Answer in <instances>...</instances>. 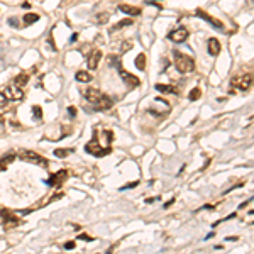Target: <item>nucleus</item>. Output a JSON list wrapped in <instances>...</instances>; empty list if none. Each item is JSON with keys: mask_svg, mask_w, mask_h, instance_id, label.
Listing matches in <instances>:
<instances>
[{"mask_svg": "<svg viewBox=\"0 0 254 254\" xmlns=\"http://www.w3.org/2000/svg\"><path fill=\"white\" fill-rule=\"evenodd\" d=\"M173 56H175V66H176V70L180 73H192L193 70H195V59L190 58L188 54L175 51Z\"/></svg>", "mask_w": 254, "mask_h": 254, "instance_id": "obj_1", "label": "nucleus"}, {"mask_svg": "<svg viewBox=\"0 0 254 254\" xmlns=\"http://www.w3.org/2000/svg\"><path fill=\"white\" fill-rule=\"evenodd\" d=\"M85 149H87V153H90V154H93L95 158H104V156L110 154L112 153V147L110 146H105V147H102V144L98 142V137L93 134V139L90 141L88 144L85 146Z\"/></svg>", "mask_w": 254, "mask_h": 254, "instance_id": "obj_2", "label": "nucleus"}, {"mask_svg": "<svg viewBox=\"0 0 254 254\" xmlns=\"http://www.w3.org/2000/svg\"><path fill=\"white\" fill-rule=\"evenodd\" d=\"M254 83V75L253 73H246V75H237L230 80V88H237V90H246L251 88V85Z\"/></svg>", "mask_w": 254, "mask_h": 254, "instance_id": "obj_3", "label": "nucleus"}, {"mask_svg": "<svg viewBox=\"0 0 254 254\" xmlns=\"http://www.w3.org/2000/svg\"><path fill=\"white\" fill-rule=\"evenodd\" d=\"M19 158L22 161H26V163H32V164H37V166H46L47 161L46 158H42L41 154H37L34 151H27V149H22L19 153Z\"/></svg>", "mask_w": 254, "mask_h": 254, "instance_id": "obj_4", "label": "nucleus"}, {"mask_svg": "<svg viewBox=\"0 0 254 254\" xmlns=\"http://www.w3.org/2000/svg\"><path fill=\"white\" fill-rule=\"evenodd\" d=\"M119 75H120V78H122V81L125 83V87H127V88H136V87H139V85H141L139 78L134 76L132 73L125 71L122 66H119Z\"/></svg>", "mask_w": 254, "mask_h": 254, "instance_id": "obj_5", "label": "nucleus"}, {"mask_svg": "<svg viewBox=\"0 0 254 254\" xmlns=\"http://www.w3.org/2000/svg\"><path fill=\"white\" fill-rule=\"evenodd\" d=\"M68 176H70V173H68V170H59V171L53 173L51 176H49V180H47V185L49 187H61L63 183L68 180Z\"/></svg>", "mask_w": 254, "mask_h": 254, "instance_id": "obj_6", "label": "nucleus"}, {"mask_svg": "<svg viewBox=\"0 0 254 254\" xmlns=\"http://www.w3.org/2000/svg\"><path fill=\"white\" fill-rule=\"evenodd\" d=\"M0 217H2V220H4V229L5 230H10V229L17 227V224H19V218L14 215V213H10L9 210H0Z\"/></svg>", "mask_w": 254, "mask_h": 254, "instance_id": "obj_7", "label": "nucleus"}, {"mask_svg": "<svg viewBox=\"0 0 254 254\" xmlns=\"http://www.w3.org/2000/svg\"><path fill=\"white\" fill-rule=\"evenodd\" d=\"M195 14H197V17H200V19H203V21H207L210 26L217 27V29H224V22H222V21H218V19H215V17L208 16L207 12H203L202 9H197V10H195Z\"/></svg>", "mask_w": 254, "mask_h": 254, "instance_id": "obj_8", "label": "nucleus"}, {"mask_svg": "<svg viewBox=\"0 0 254 254\" xmlns=\"http://www.w3.org/2000/svg\"><path fill=\"white\" fill-rule=\"evenodd\" d=\"M188 37V31L187 27H178L176 31H171L168 34V39L173 42H185Z\"/></svg>", "mask_w": 254, "mask_h": 254, "instance_id": "obj_9", "label": "nucleus"}, {"mask_svg": "<svg viewBox=\"0 0 254 254\" xmlns=\"http://www.w3.org/2000/svg\"><path fill=\"white\" fill-rule=\"evenodd\" d=\"M92 105H93V109H95V110H98V112H104V110H109L110 107H112V98H110L109 95H105V93H104L98 100H95Z\"/></svg>", "mask_w": 254, "mask_h": 254, "instance_id": "obj_10", "label": "nucleus"}, {"mask_svg": "<svg viewBox=\"0 0 254 254\" xmlns=\"http://www.w3.org/2000/svg\"><path fill=\"white\" fill-rule=\"evenodd\" d=\"M100 59H102V51H100V49H93V51L88 54V58H87V66H88L90 70H97Z\"/></svg>", "mask_w": 254, "mask_h": 254, "instance_id": "obj_11", "label": "nucleus"}, {"mask_svg": "<svg viewBox=\"0 0 254 254\" xmlns=\"http://www.w3.org/2000/svg\"><path fill=\"white\" fill-rule=\"evenodd\" d=\"M5 95L10 100H22L24 98V90H21V87H17V85H10V87H7Z\"/></svg>", "mask_w": 254, "mask_h": 254, "instance_id": "obj_12", "label": "nucleus"}, {"mask_svg": "<svg viewBox=\"0 0 254 254\" xmlns=\"http://www.w3.org/2000/svg\"><path fill=\"white\" fill-rule=\"evenodd\" d=\"M16 158H17V156L14 154V153H7L5 156H2V158H0V173L7 171V168L16 161Z\"/></svg>", "mask_w": 254, "mask_h": 254, "instance_id": "obj_13", "label": "nucleus"}, {"mask_svg": "<svg viewBox=\"0 0 254 254\" xmlns=\"http://www.w3.org/2000/svg\"><path fill=\"white\" fill-rule=\"evenodd\" d=\"M102 95H104V93H102L98 88H87V90H83V97L88 100L90 104H93L95 100H98Z\"/></svg>", "mask_w": 254, "mask_h": 254, "instance_id": "obj_14", "label": "nucleus"}, {"mask_svg": "<svg viewBox=\"0 0 254 254\" xmlns=\"http://www.w3.org/2000/svg\"><path fill=\"white\" fill-rule=\"evenodd\" d=\"M119 10L127 14V16H141V9L139 7H134V5H127V4H122L119 5Z\"/></svg>", "mask_w": 254, "mask_h": 254, "instance_id": "obj_15", "label": "nucleus"}, {"mask_svg": "<svg viewBox=\"0 0 254 254\" xmlns=\"http://www.w3.org/2000/svg\"><path fill=\"white\" fill-rule=\"evenodd\" d=\"M159 93H173V95H178V88L173 87V85H163V83H158L154 87Z\"/></svg>", "mask_w": 254, "mask_h": 254, "instance_id": "obj_16", "label": "nucleus"}, {"mask_svg": "<svg viewBox=\"0 0 254 254\" xmlns=\"http://www.w3.org/2000/svg\"><path fill=\"white\" fill-rule=\"evenodd\" d=\"M208 53H210L212 56H217L218 53H220V42H218L215 37H210V39H208Z\"/></svg>", "mask_w": 254, "mask_h": 254, "instance_id": "obj_17", "label": "nucleus"}, {"mask_svg": "<svg viewBox=\"0 0 254 254\" xmlns=\"http://www.w3.org/2000/svg\"><path fill=\"white\" fill-rule=\"evenodd\" d=\"M29 83V75L27 73H19L16 78H14V85H17V87H24V85H27Z\"/></svg>", "mask_w": 254, "mask_h": 254, "instance_id": "obj_18", "label": "nucleus"}, {"mask_svg": "<svg viewBox=\"0 0 254 254\" xmlns=\"http://www.w3.org/2000/svg\"><path fill=\"white\" fill-rule=\"evenodd\" d=\"M75 78H76V81H81V83H90L93 76H92V75H90L88 71H76Z\"/></svg>", "mask_w": 254, "mask_h": 254, "instance_id": "obj_19", "label": "nucleus"}, {"mask_svg": "<svg viewBox=\"0 0 254 254\" xmlns=\"http://www.w3.org/2000/svg\"><path fill=\"white\" fill-rule=\"evenodd\" d=\"M134 64H136V68H137V70H141V71H142V70H146V54H144V53L137 54Z\"/></svg>", "mask_w": 254, "mask_h": 254, "instance_id": "obj_20", "label": "nucleus"}, {"mask_svg": "<svg viewBox=\"0 0 254 254\" xmlns=\"http://www.w3.org/2000/svg\"><path fill=\"white\" fill-rule=\"evenodd\" d=\"M39 21V16L37 14H32V12H27L26 16H24V24L26 26H32L34 22Z\"/></svg>", "mask_w": 254, "mask_h": 254, "instance_id": "obj_21", "label": "nucleus"}, {"mask_svg": "<svg viewBox=\"0 0 254 254\" xmlns=\"http://www.w3.org/2000/svg\"><path fill=\"white\" fill-rule=\"evenodd\" d=\"M127 26H132V19H122L119 24H115V26L110 29V32H115V31H119V29H122V27H127Z\"/></svg>", "mask_w": 254, "mask_h": 254, "instance_id": "obj_22", "label": "nucleus"}, {"mask_svg": "<svg viewBox=\"0 0 254 254\" xmlns=\"http://www.w3.org/2000/svg\"><path fill=\"white\" fill-rule=\"evenodd\" d=\"M32 117H34L36 122H42V109L39 105H34V107H32Z\"/></svg>", "mask_w": 254, "mask_h": 254, "instance_id": "obj_23", "label": "nucleus"}, {"mask_svg": "<svg viewBox=\"0 0 254 254\" xmlns=\"http://www.w3.org/2000/svg\"><path fill=\"white\" fill-rule=\"evenodd\" d=\"M109 12H102V14H98V16L95 17V22L98 24V26H104V24H107L109 22Z\"/></svg>", "mask_w": 254, "mask_h": 254, "instance_id": "obj_24", "label": "nucleus"}, {"mask_svg": "<svg viewBox=\"0 0 254 254\" xmlns=\"http://www.w3.org/2000/svg\"><path fill=\"white\" fill-rule=\"evenodd\" d=\"M73 151L75 149H61V147H58V149H54V156H56V158H68V156L71 154Z\"/></svg>", "mask_w": 254, "mask_h": 254, "instance_id": "obj_25", "label": "nucleus"}, {"mask_svg": "<svg viewBox=\"0 0 254 254\" xmlns=\"http://www.w3.org/2000/svg\"><path fill=\"white\" fill-rule=\"evenodd\" d=\"M200 97H202V90L198 88H193L192 92H190V93H188V100H192V102H195V100H198L200 98Z\"/></svg>", "mask_w": 254, "mask_h": 254, "instance_id": "obj_26", "label": "nucleus"}, {"mask_svg": "<svg viewBox=\"0 0 254 254\" xmlns=\"http://www.w3.org/2000/svg\"><path fill=\"white\" fill-rule=\"evenodd\" d=\"M109 64L110 66H120V56H115V54H110L109 56Z\"/></svg>", "mask_w": 254, "mask_h": 254, "instance_id": "obj_27", "label": "nucleus"}, {"mask_svg": "<svg viewBox=\"0 0 254 254\" xmlns=\"http://www.w3.org/2000/svg\"><path fill=\"white\" fill-rule=\"evenodd\" d=\"M137 185H139V181L136 180V181H130V183H127V185H125V187H122L120 190H129V188H136Z\"/></svg>", "mask_w": 254, "mask_h": 254, "instance_id": "obj_28", "label": "nucleus"}, {"mask_svg": "<svg viewBox=\"0 0 254 254\" xmlns=\"http://www.w3.org/2000/svg\"><path fill=\"white\" fill-rule=\"evenodd\" d=\"M7 22H9V26H10V27H19L16 17H9V19H7Z\"/></svg>", "mask_w": 254, "mask_h": 254, "instance_id": "obj_29", "label": "nucleus"}, {"mask_svg": "<svg viewBox=\"0 0 254 254\" xmlns=\"http://www.w3.org/2000/svg\"><path fill=\"white\" fill-rule=\"evenodd\" d=\"M130 47H132V42H130V41H127V42H124V44L120 46V49H122V53H125V51H129Z\"/></svg>", "mask_w": 254, "mask_h": 254, "instance_id": "obj_30", "label": "nucleus"}, {"mask_svg": "<svg viewBox=\"0 0 254 254\" xmlns=\"http://www.w3.org/2000/svg\"><path fill=\"white\" fill-rule=\"evenodd\" d=\"M5 104H7V95L0 92V107H4Z\"/></svg>", "mask_w": 254, "mask_h": 254, "instance_id": "obj_31", "label": "nucleus"}, {"mask_svg": "<svg viewBox=\"0 0 254 254\" xmlns=\"http://www.w3.org/2000/svg\"><path fill=\"white\" fill-rule=\"evenodd\" d=\"M68 114H70V117H76V109L75 107H68Z\"/></svg>", "mask_w": 254, "mask_h": 254, "instance_id": "obj_32", "label": "nucleus"}, {"mask_svg": "<svg viewBox=\"0 0 254 254\" xmlns=\"http://www.w3.org/2000/svg\"><path fill=\"white\" fill-rule=\"evenodd\" d=\"M78 239H81V241H87V242H90V241H93V239L90 237V235H87V234H80V235H78Z\"/></svg>", "mask_w": 254, "mask_h": 254, "instance_id": "obj_33", "label": "nucleus"}, {"mask_svg": "<svg viewBox=\"0 0 254 254\" xmlns=\"http://www.w3.org/2000/svg\"><path fill=\"white\" fill-rule=\"evenodd\" d=\"M75 246H76V244H75V241H70V242L64 244V249H75Z\"/></svg>", "mask_w": 254, "mask_h": 254, "instance_id": "obj_34", "label": "nucleus"}, {"mask_svg": "<svg viewBox=\"0 0 254 254\" xmlns=\"http://www.w3.org/2000/svg\"><path fill=\"white\" fill-rule=\"evenodd\" d=\"M63 197H64V193H56V195H53V197H51V202H53V200H61Z\"/></svg>", "mask_w": 254, "mask_h": 254, "instance_id": "obj_35", "label": "nucleus"}, {"mask_svg": "<svg viewBox=\"0 0 254 254\" xmlns=\"http://www.w3.org/2000/svg\"><path fill=\"white\" fill-rule=\"evenodd\" d=\"M4 122H5V119L0 115V132H4Z\"/></svg>", "mask_w": 254, "mask_h": 254, "instance_id": "obj_36", "label": "nucleus"}, {"mask_svg": "<svg viewBox=\"0 0 254 254\" xmlns=\"http://www.w3.org/2000/svg\"><path fill=\"white\" fill-rule=\"evenodd\" d=\"M173 202H175V198H171L170 202H166V203H164V208H168V207H170V205H173Z\"/></svg>", "mask_w": 254, "mask_h": 254, "instance_id": "obj_37", "label": "nucleus"}, {"mask_svg": "<svg viewBox=\"0 0 254 254\" xmlns=\"http://www.w3.org/2000/svg\"><path fill=\"white\" fill-rule=\"evenodd\" d=\"M22 9H31V4H29V2H24V4H22Z\"/></svg>", "mask_w": 254, "mask_h": 254, "instance_id": "obj_38", "label": "nucleus"}, {"mask_svg": "<svg viewBox=\"0 0 254 254\" xmlns=\"http://www.w3.org/2000/svg\"><path fill=\"white\" fill-rule=\"evenodd\" d=\"M76 39H78V34H76V32H75V34H73V36H71V42H75V41H76Z\"/></svg>", "mask_w": 254, "mask_h": 254, "instance_id": "obj_39", "label": "nucleus"}, {"mask_svg": "<svg viewBox=\"0 0 254 254\" xmlns=\"http://www.w3.org/2000/svg\"><path fill=\"white\" fill-rule=\"evenodd\" d=\"M225 241H232V242H234V241H237V237H235V235H232V237H227Z\"/></svg>", "mask_w": 254, "mask_h": 254, "instance_id": "obj_40", "label": "nucleus"}, {"mask_svg": "<svg viewBox=\"0 0 254 254\" xmlns=\"http://www.w3.org/2000/svg\"><path fill=\"white\" fill-rule=\"evenodd\" d=\"M249 213H251V215H254V210H251V212H249Z\"/></svg>", "mask_w": 254, "mask_h": 254, "instance_id": "obj_41", "label": "nucleus"}]
</instances>
